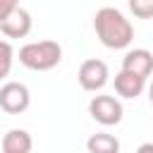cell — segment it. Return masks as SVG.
Wrapping results in <instances>:
<instances>
[{"instance_id": "cell-7", "label": "cell", "mask_w": 153, "mask_h": 153, "mask_svg": "<svg viewBox=\"0 0 153 153\" xmlns=\"http://www.w3.org/2000/svg\"><path fill=\"white\" fill-rule=\"evenodd\" d=\"M122 69L134 72V74L148 79L151 72H153V53L146 50V48H134V50H129V53L124 55V60H122Z\"/></svg>"}, {"instance_id": "cell-8", "label": "cell", "mask_w": 153, "mask_h": 153, "mask_svg": "<svg viewBox=\"0 0 153 153\" xmlns=\"http://www.w3.org/2000/svg\"><path fill=\"white\" fill-rule=\"evenodd\" d=\"M146 88V79L134 74V72H127V69H120L115 74V91L117 96L122 98H136L141 96V91Z\"/></svg>"}, {"instance_id": "cell-15", "label": "cell", "mask_w": 153, "mask_h": 153, "mask_svg": "<svg viewBox=\"0 0 153 153\" xmlns=\"http://www.w3.org/2000/svg\"><path fill=\"white\" fill-rule=\"evenodd\" d=\"M148 98H151V103H153V84L148 86Z\"/></svg>"}, {"instance_id": "cell-13", "label": "cell", "mask_w": 153, "mask_h": 153, "mask_svg": "<svg viewBox=\"0 0 153 153\" xmlns=\"http://www.w3.org/2000/svg\"><path fill=\"white\" fill-rule=\"evenodd\" d=\"M19 7V0H0V22L7 19L10 12H14Z\"/></svg>"}, {"instance_id": "cell-14", "label": "cell", "mask_w": 153, "mask_h": 153, "mask_svg": "<svg viewBox=\"0 0 153 153\" xmlns=\"http://www.w3.org/2000/svg\"><path fill=\"white\" fill-rule=\"evenodd\" d=\"M136 153H153V143L148 141V143H141L139 148H136Z\"/></svg>"}, {"instance_id": "cell-9", "label": "cell", "mask_w": 153, "mask_h": 153, "mask_svg": "<svg viewBox=\"0 0 153 153\" xmlns=\"http://www.w3.org/2000/svg\"><path fill=\"white\" fill-rule=\"evenodd\" d=\"M33 139L26 129H10L2 136V153H31Z\"/></svg>"}, {"instance_id": "cell-1", "label": "cell", "mask_w": 153, "mask_h": 153, "mask_svg": "<svg viewBox=\"0 0 153 153\" xmlns=\"http://www.w3.org/2000/svg\"><path fill=\"white\" fill-rule=\"evenodd\" d=\"M93 29L98 41L110 50H122L134 41V26L117 7H100L93 17Z\"/></svg>"}, {"instance_id": "cell-6", "label": "cell", "mask_w": 153, "mask_h": 153, "mask_svg": "<svg viewBox=\"0 0 153 153\" xmlns=\"http://www.w3.org/2000/svg\"><path fill=\"white\" fill-rule=\"evenodd\" d=\"M0 31L7 38H24V36H29V31H31V14H29V10L17 7L14 12H10L7 19L0 22Z\"/></svg>"}, {"instance_id": "cell-12", "label": "cell", "mask_w": 153, "mask_h": 153, "mask_svg": "<svg viewBox=\"0 0 153 153\" xmlns=\"http://www.w3.org/2000/svg\"><path fill=\"white\" fill-rule=\"evenodd\" d=\"M129 10L139 19H153V0H127Z\"/></svg>"}, {"instance_id": "cell-4", "label": "cell", "mask_w": 153, "mask_h": 153, "mask_svg": "<svg viewBox=\"0 0 153 153\" xmlns=\"http://www.w3.org/2000/svg\"><path fill=\"white\" fill-rule=\"evenodd\" d=\"M31 105V93L22 81H7L0 86V108L7 115H19Z\"/></svg>"}, {"instance_id": "cell-10", "label": "cell", "mask_w": 153, "mask_h": 153, "mask_svg": "<svg viewBox=\"0 0 153 153\" xmlns=\"http://www.w3.org/2000/svg\"><path fill=\"white\" fill-rule=\"evenodd\" d=\"M86 148L88 153H120V139L112 134L98 131L86 139Z\"/></svg>"}, {"instance_id": "cell-5", "label": "cell", "mask_w": 153, "mask_h": 153, "mask_svg": "<svg viewBox=\"0 0 153 153\" xmlns=\"http://www.w3.org/2000/svg\"><path fill=\"white\" fill-rule=\"evenodd\" d=\"M108 76H110L108 65L103 60H96V57L84 60L81 67H79V72H76V79H79V84H81L84 91H100L108 84Z\"/></svg>"}, {"instance_id": "cell-2", "label": "cell", "mask_w": 153, "mask_h": 153, "mask_svg": "<svg viewBox=\"0 0 153 153\" xmlns=\"http://www.w3.org/2000/svg\"><path fill=\"white\" fill-rule=\"evenodd\" d=\"M62 60V48L57 41H33L19 48V62L33 72H48Z\"/></svg>"}, {"instance_id": "cell-11", "label": "cell", "mask_w": 153, "mask_h": 153, "mask_svg": "<svg viewBox=\"0 0 153 153\" xmlns=\"http://www.w3.org/2000/svg\"><path fill=\"white\" fill-rule=\"evenodd\" d=\"M12 62H14V48L10 45V41H0V81L12 72Z\"/></svg>"}, {"instance_id": "cell-3", "label": "cell", "mask_w": 153, "mask_h": 153, "mask_svg": "<svg viewBox=\"0 0 153 153\" xmlns=\"http://www.w3.org/2000/svg\"><path fill=\"white\" fill-rule=\"evenodd\" d=\"M88 115L103 124V127H112V124H120L122 122V103L115 98V96H93L91 103H88Z\"/></svg>"}]
</instances>
